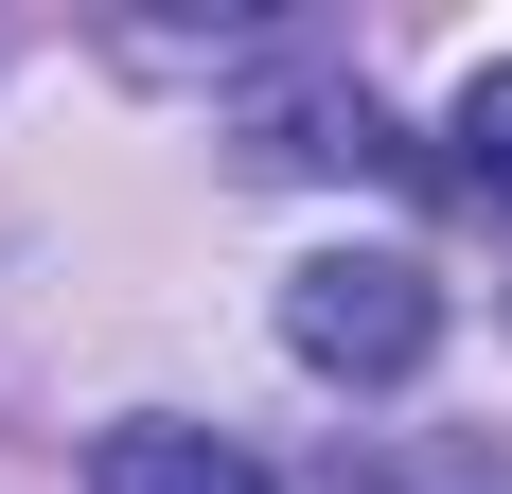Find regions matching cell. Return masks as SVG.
<instances>
[{"instance_id": "obj_2", "label": "cell", "mask_w": 512, "mask_h": 494, "mask_svg": "<svg viewBox=\"0 0 512 494\" xmlns=\"http://www.w3.org/2000/svg\"><path fill=\"white\" fill-rule=\"evenodd\" d=\"M89 494H283L248 442H212V424H106Z\"/></svg>"}, {"instance_id": "obj_3", "label": "cell", "mask_w": 512, "mask_h": 494, "mask_svg": "<svg viewBox=\"0 0 512 494\" xmlns=\"http://www.w3.org/2000/svg\"><path fill=\"white\" fill-rule=\"evenodd\" d=\"M460 195L512 212V71H477V89H460Z\"/></svg>"}, {"instance_id": "obj_1", "label": "cell", "mask_w": 512, "mask_h": 494, "mask_svg": "<svg viewBox=\"0 0 512 494\" xmlns=\"http://www.w3.org/2000/svg\"><path fill=\"white\" fill-rule=\"evenodd\" d=\"M283 336L336 389H407L424 353H442V283H424L407 247H318V265H283Z\"/></svg>"}]
</instances>
